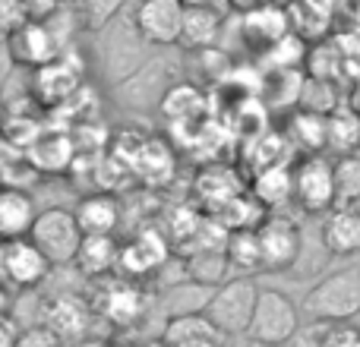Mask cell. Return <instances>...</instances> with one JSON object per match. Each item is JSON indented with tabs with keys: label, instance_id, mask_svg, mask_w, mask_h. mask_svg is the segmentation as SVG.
I'll return each instance as SVG.
<instances>
[{
	"label": "cell",
	"instance_id": "35",
	"mask_svg": "<svg viewBox=\"0 0 360 347\" xmlns=\"http://www.w3.org/2000/svg\"><path fill=\"white\" fill-rule=\"evenodd\" d=\"M357 347H360V344H357Z\"/></svg>",
	"mask_w": 360,
	"mask_h": 347
},
{
	"label": "cell",
	"instance_id": "34",
	"mask_svg": "<svg viewBox=\"0 0 360 347\" xmlns=\"http://www.w3.org/2000/svg\"><path fill=\"white\" fill-rule=\"evenodd\" d=\"M354 209H357V211H360V202H357V205H354Z\"/></svg>",
	"mask_w": 360,
	"mask_h": 347
},
{
	"label": "cell",
	"instance_id": "4",
	"mask_svg": "<svg viewBox=\"0 0 360 347\" xmlns=\"http://www.w3.org/2000/svg\"><path fill=\"white\" fill-rule=\"evenodd\" d=\"M300 332V310L288 294L262 287L247 338L256 347H281Z\"/></svg>",
	"mask_w": 360,
	"mask_h": 347
},
{
	"label": "cell",
	"instance_id": "24",
	"mask_svg": "<svg viewBox=\"0 0 360 347\" xmlns=\"http://www.w3.org/2000/svg\"><path fill=\"white\" fill-rule=\"evenodd\" d=\"M307 60V41L291 32L281 41H275L269 51H262V63L269 67V73H288V70H297V63Z\"/></svg>",
	"mask_w": 360,
	"mask_h": 347
},
{
	"label": "cell",
	"instance_id": "27",
	"mask_svg": "<svg viewBox=\"0 0 360 347\" xmlns=\"http://www.w3.org/2000/svg\"><path fill=\"white\" fill-rule=\"evenodd\" d=\"M120 6L124 0H82V16H86L89 29H105L120 13Z\"/></svg>",
	"mask_w": 360,
	"mask_h": 347
},
{
	"label": "cell",
	"instance_id": "31",
	"mask_svg": "<svg viewBox=\"0 0 360 347\" xmlns=\"http://www.w3.org/2000/svg\"><path fill=\"white\" fill-rule=\"evenodd\" d=\"M351 107H354V111L360 114V79H357V86H354V92H351V101H348Z\"/></svg>",
	"mask_w": 360,
	"mask_h": 347
},
{
	"label": "cell",
	"instance_id": "25",
	"mask_svg": "<svg viewBox=\"0 0 360 347\" xmlns=\"http://www.w3.org/2000/svg\"><path fill=\"white\" fill-rule=\"evenodd\" d=\"M82 325H86V306L76 303V297H60L48 313V329L57 338L67 335H79Z\"/></svg>",
	"mask_w": 360,
	"mask_h": 347
},
{
	"label": "cell",
	"instance_id": "19",
	"mask_svg": "<svg viewBox=\"0 0 360 347\" xmlns=\"http://www.w3.org/2000/svg\"><path fill=\"white\" fill-rule=\"evenodd\" d=\"M120 249L124 247H117L114 237H86L73 266L89 278H105L114 268H120Z\"/></svg>",
	"mask_w": 360,
	"mask_h": 347
},
{
	"label": "cell",
	"instance_id": "10",
	"mask_svg": "<svg viewBox=\"0 0 360 347\" xmlns=\"http://www.w3.org/2000/svg\"><path fill=\"white\" fill-rule=\"evenodd\" d=\"M294 32L291 22V13L281 10L278 4H262L256 10L240 13V35L250 48H259L269 51L275 41H281L285 35Z\"/></svg>",
	"mask_w": 360,
	"mask_h": 347
},
{
	"label": "cell",
	"instance_id": "2",
	"mask_svg": "<svg viewBox=\"0 0 360 347\" xmlns=\"http://www.w3.org/2000/svg\"><path fill=\"white\" fill-rule=\"evenodd\" d=\"M259 294H262V287H256V281L250 278V275L228 278L224 284L215 287L209 306H205V316L228 338H240L250 332L256 303H259Z\"/></svg>",
	"mask_w": 360,
	"mask_h": 347
},
{
	"label": "cell",
	"instance_id": "14",
	"mask_svg": "<svg viewBox=\"0 0 360 347\" xmlns=\"http://www.w3.org/2000/svg\"><path fill=\"white\" fill-rule=\"evenodd\" d=\"M165 259H168V243H165V237L152 228L139 230V234L120 249V268H124L127 275H133V278L162 268Z\"/></svg>",
	"mask_w": 360,
	"mask_h": 347
},
{
	"label": "cell",
	"instance_id": "7",
	"mask_svg": "<svg viewBox=\"0 0 360 347\" xmlns=\"http://www.w3.org/2000/svg\"><path fill=\"white\" fill-rule=\"evenodd\" d=\"M259 243L266 272H291L304 259V230L288 215H269L259 221Z\"/></svg>",
	"mask_w": 360,
	"mask_h": 347
},
{
	"label": "cell",
	"instance_id": "9",
	"mask_svg": "<svg viewBox=\"0 0 360 347\" xmlns=\"http://www.w3.org/2000/svg\"><path fill=\"white\" fill-rule=\"evenodd\" d=\"M6 48H10V57H16L22 67H35V70L63 54V44L57 41L54 29L44 19H29L16 32H10L6 35Z\"/></svg>",
	"mask_w": 360,
	"mask_h": 347
},
{
	"label": "cell",
	"instance_id": "28",
	"mask_svg": "<svg viewBox=\"0 0 360 347\" xmlns=\"http://www.w3.org/2000/svg\"><path fill=\"white\" fill-rule=\"evenodd\" d=\"M25 329L16 322L13 316H4L0 319V347H19V341H22Z\"/></svg>",
	"mask_w": 360,
	"mask_h": 347
},
{
	"label": "cell",
	"instance_id": "33",
	"mask_svg": "<svg viewBox=\"0 0 360 347\" xmlns=\"http://www.w3.org/2000/svg\"><path fill=\"white\" fill-rule=\"evenodd\" d=\"M351 19H354V32H357V35H360V0H357L354 13H351Z\"/></svg>",
	"mask_w": 360,
	"mask_h": 347
},
{
	"label": "cell",
	"instance_id": "1",
	"mask_svg": "<svg viewBox=\"0 0 360 347\" xmlns=\"http://www.w3.org/2000/svg\"><path fill=\"white\" fill-rule=\"evenodd\" d=\"M304 313L323 325H338L360 316V272L342 268L316 281L304 297Z\"/></svg>",
	"mask_w": 360,
	"mask_h": 347
},
{
	"label": "cell",
	"instance_id": "18",
	"mask_svg": "<svg viewBox=\"0 0 360 347\" xmlns=\"http://www.w3.org/2000/svg\"><path fill=\"white\" fill-rule=\"evenodd\" d=\"M253 199L262 209H281L294 199V168L288 164H269L256 171L253 177Z\"/></svg>",
	"mask_w": 360,
	"mask_h": 347
},
{
	"label": "cell",
	"instance_id": "21",
	"mask_svg": "<svg viewBox=\"0 0 360 347\" xmlns=\"http://www.w3.org/2000/svg\"><path fill=\"white\" fill-rule=\"evenodd\" d=\"M288 136H291V143L300 145L307 155H313V152H319V149H329V117L300 107L291 117V124H288Z\"/></svg>",
	"mask_w": 360,
	"mask_h": 347
},
{
	"label": "cell",
	"instance_id": "30",
	"mask_svg": "<svg viewBox=\"0 0 360 347\" xmlns=\"http://www.w3.org/2000/svg\"><path fill=\"white\" fill-rule=\"evenodd\" d=\"M234 10H240V13H247V10H256V6H262V4H275V0H228Z\"/></svg>",
	"mask_w": 360,
	"mask_h": 347
},
{
	"label": "cell",
	"instance_id": "5",
	"mask_svg": "<svg viewBox=\"0 0 360 347\" xmlns=\"http://www.w3.org/2000/svg\"><path fill=\"white\" fill-rule=\"evenodd\" d=\"M294 202L307 215H329L335 209V162L313 152L294 164Z\"/></svg>",
	"mask_w": 360,
	"mask_h": 347
},
{
	"label": "cell",
	"instance_id": "16",
	"mask_svg": "<svg viewBox=\"0 0 360 347\" xmlns=\"http://www.w3.org/2000/svg\"><path fill=\"white\" fill-rule=\"evenodd\" d=\"M73 211L79 218V228L86 230V237H114V230L120 224V202L108 192L82 196Z\"/></svg>",
	"mask_w": 360,
	"mask_h": 347
},
{
	"label": "cell",
	"instance_id": "32",
	"mask_svg": "<svg viewBox=\"0 0 360 347\" xmlns=\"http://www.w3.org/2000/svg\"><path fill=\"white\" fill-rule=\"evenodd\" d=\"M221 0H184V6H218Z\"/></svg>",
	"mask_w": 360,
	"mask_h": 347
},
{
	"label": "cell",
	"instance_id": "13",
	"mask_svg": "<svg viewBox=\"0 0 360 347\" xmlns=\"http://www.w3.org/2000/svg\"><path fill=\"white\" fill-rule=\"evenodd\" d=\"M38 98L44 101H63L79 89V67H76V57L63 51L57 60L44 63L35 70V79H32Z\"/></svg>",
	"mask_w": 360,
	"mask_h": 347
},
{
	"label": "cell",
	"instance_id": "8",
	"mask_svg": "<svg viewBox=\"0 0 360 347\" xmlns=\"http://www.w3.org/2000/svg\"><path fill=\"white\" fill-rule=\"evenodd\" d=\"M184 16H186L184 0H139L133 29L143 38V44L171 48V44H180Z\"/></svg>",
	"mask_w": 360,
	"mask_h": 347
},
{
	"label": "cell",
	"instance_id": "12",
	"mask_svg": "<svg viewBox=\"0 0 360 347\" xmlns=\"http://www.w3.org/2000/svg\"><path fill=\"white\" fill-rule=\"evenodd\" d=\"M98 300H101V303H98L101 316L111 319V322H117V325L136 322V319L146 313V294L139 291L133 281H124V278L105 281Z\"/></svg>",
	"mask_w": 360,
	"mask_h": 347
},
{
	"label": "cell",
	"instance_id": "11",
	"mask_svg": "<svg viewBox=\"0 0 360 347\" xmlns=\"http://www.w3.org/2000/svg\"><path fill=\"white\" fill-rule=\"evenodd\" d=\"M319 243L326 256H357L360 253V211L354 205H335L323 215Z\"/></svg>",
	"mask_w": 360,
	"mask_h": 347
},
{
	"label": "cell",
	"instance_id": "15",
	"mask_svg": "<svg viewBox=\"0 0 360 347\" xmlns=\"http://www.w3.org/2000/svg\"><path fill=\"white\" fill-rule=\"evenodd\" d=\"M35 221H38V209H35L32 192L4 186V192H0V237L4 240L29 237Z\"/></svg>",
	"mask_w": 360,
	"mask_h": 347
},
{
	"label": "cell",
	"instance_id": "3",
	"mask_svg": "<svg viewBox=\"0 0 360 347\" xmlns=\"http://www.w3.org/2000/svg\"><path fill=\"white\" fill-rule=\"evenodd\" d=\"M29 237L51 259V266H73L82 240H86V230L79 228V218H76L73 209L54 205V209L38 211V221Z\"/></svg>",
	"mask_w": 360,
	"mask_h": 347
},
{
	"label": "cell",
	"instance_id": "6",
	"mask_svg": "<svg viewBox=\"0 0 360 347\" xmlns=\"http://www.w3.org/2000/svg\"><path fill=\"white\" fill-rule=\"evenodd\" d=\"M51 259L35 247L32 237H19V240H4L0 247V275H4L6 287L16 291H35L48 281Z\"/></svg>",
	"mask_w": 360,
	"mask_h": 347
},
{
	"label": "cell",
	"instance_id": "29",
	"mask_svg": "<svg viewBox=\"0 0 360 347\" xmlns=\"http://www.w3.org/2000/svg\"><path fill=\"white\" fill-rule=\"evenodd\" d=\"M25 10L32 19H48L60 10V0H25Z\"/></svg>",
	"mask_w": 360,
	"mask_h": 347
},
{
	"label": "cell",
	"instance_id": "20",
	"mask_svg": "<svg viewBox=\"0 0 360 347\" xmlns=\"http://www.w3.org/2000/svg\"><path fill=\"white\" fill-rule=\"evenodd\" d=\"M224 253L234 272H266V262H262V243H259V230L256 228H240L224 240Z\"/></svg>",
	"mask_w": 360,
	"mask_h": 347
},
{
	"label": "cell",
	"instance_id": "17",
	"mask_svg": "<svg viewBox=\"0 0 360 347\" xmlns=\"http://www.w3.org/2000/svg\"><path fill=\"white\" fill-rule=\"evenodd\" d=\"M221 13L218 6H186L184 32H180V44L190 51H212L215 41L221 38Z\"/></svg>",
	"mask_w": 360,
	"mask_h": 347
},
{
	"label": "cell",
	"instance_id": "23",
	"mask_svg": "<svg viewBox=\"0 0 360 347\" xmlns=\"http://www.w3.org/2000/svg\"><path fill=\"white\" fill-rule=\"evenodd\" d=\"M360 145V114L351 105H342L329 114V149L338 155H354Z\"/></svg>",
	"mask_w": 360,
	"mask_h": 347
},
{
	"label": "cell",
	"instance_id": "26",
	"mask_svg": "<svg viewBox=\"0 0 360 347\" xmlns=\"http://www.w3.org/2000/svg\"><path fill=\"white\" fill-rule=\"evenodd\" d=\"M360 202V155L335 158V205Z\"/></svg>",
	"mask_w": 360,
	"mask_h": 347
},
{
	"label": "cell",
	"instance_id": "22",
	"mask_svg": "<svg viewBox=\"0 0 360 347\" xmlns=\"http://www.w3.org/2000/svg\"><path fill=\"white\" fill-rule=\"evenodd\" d=\"M25 155L32 158V164H35L41 174L63 171V168H70V162H73L76 143L70 136H63V133H51V136H38L35 145H32Z\"/></svg>",
	"mask_w": 360,
	"mask_h": 347
}]
</instances>
